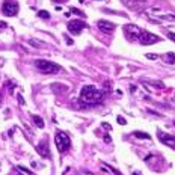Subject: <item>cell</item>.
<instances>
[{"label": "cell", "instance_id": "cell-13", "mask_svg": "<svg viewBox=\"0 0 175 175\" xmlns=\"http://www.w3.org/2000/svg\"><path fill=\"white\" fill-rule=\"evenodd\" d=\"M145 85H149V86H154V88H159V89H163L165 85L162 82H153V80H142Z\"/></svg>", "mask_w": 175, "mask_h": 175}, {"label": "cell", "instance_id": "cell-16", "mask_svg": "<svg viewBox=\"0 0 175 175\" xmlns=\"http://www.w3.org/2000/svg\"><path fill=\"white\" fill-rule=\"evenodd\" d=\"M165 62L166 64H175V53H166L165 55Z\"/></svg>", "mask_w": 175, "mask_h": 175}, {"label": "cell", "instance_id": "cell-14", "mask_svg": "<svg viewBox=\"0 0 175 175\" xmlns=\"http://www.w3.org/2000/svg\"><path fill=\"white\" fill-rule=\"evenodd\" d=\"M101 168H103L104 171H109V172H110V174H113V175H122L118 169H115V168H112V166H109V165H106V163H103V165H101Z\"/></svg>", "mask_w": 175, "mask_h": 175}, {"label": "cell", "instance_id": "cell-1", "mask_svg": "<svg viewBox=\"0 0 175 175\" xmlns=\"http://www.w3.org/2000/svg\"><path fill=\"white\" fill-rule=\"evenodd\" d=\"M103 100V92L98 88H95L94 85H86L82 88L80 91V103H83L85 106H94L98 104Z\"/></svg>", "mask_w": 175, "mask_h": 175}, {"label": "cell", "instance_id": "cell-27", "mask_svg": "<svg viewBox=\"0 0 175 175\" xmlns=\"http://www.w3.org/2000/svg\"><path fill=\"white\" fill-rule=\"evenodd\" d=\"M55 3H61V2H64V0H53Z\"/></svg>", "mask_w": 175, "mask_h": 175}, {"label": "cell", "instance_id": "cell-17", "mask_svg": "<svg viewBox=\"0 0 175 175\" xmlns=\"http://www.w3.org/2000/svg\"><path fill=\"white\" fill-rule=\"evenodd\" d=\"M38 15H39L41 18H44V20L50 18V12H47V11H39V12H38Z\"/></svg>", "mask_w": 175, "mask_h": 175}, {"label": "cell", "instance_id": "cell-21", "mask_svg": "<svg viewBox=\"0 0 175 175\" xmlns=\"http://www.w3.org/2000/svg\"><path fill=\"white\" fill-rule=\"evenodd\" d=\"M168 38H169V39H172V41L175 42V33H172V32H168Z\"/></svg>", "mask_w": 175, "mask_h": 175}, {"label": "cell", "instance_id": "cell-6", "mask_svg": "<svg viewBox=\"0 0 175 175\" xmlns=\"http://www.w3.org/2000/svg\"><path fill=\"white\" fill-rule=\"evenodd\" d=\"M68 32L72 33V35H80L86 27H88V24L83 21V20H71L68 23Z\"/></svg>", "mask_w": 175, "mask_h": 175}, {"label": "cell", "instance_id": "cell-22", "mask_svg": "<svg viewBox=\"0 0 175 175\" xmlns=\"http://www.w3.org/2000/svg\"><path fill=\"white\" fill-rule=\"evenodd\" d=\"M65 39H66V44H68V45H72V39H71L69 36H65Z\"/></svg>", "mask_w": 175, "mask_h": 175}, {"label": "cell", "instance_id": "cell-10", "mask_svg": "<svg viewBox=\"0 0 175 175\" xmlns=\"http://www.w3.org/2000/svg\"><path fill=\"white\" fill-rule=\"evenodd\" d=\"M146 0H122V3L126 5L127 8L133 9V11H139L143 5H145Z\"/></svg>", "mask_w": 175, "mask_h": 175}, {"label": "cell", "instance_id": "cell-2", "mask_svg": "<svg viewBox=\"0 0 175 175\" xmlns=\"http://www.w3.org/2000/svg\"><path fill=\"white\" fill-rule=\"evenodd\" d=\"M35 65H36V68L42 72V74H56V72H59L62 68H61V65H58V64H55V62H52V61H45V59H38V61H35Z\"/></svg>", "mask_w": 175, "mask_h": 175}, {"label": "cell", "instance_id": "cell-12", "mask_svg": "<svg viewBox=\"0 0 175 175\" xmlns=\"http://www.w3.org/2000/svg\"><path fill=\"white\" fill-rule=\"evenodd\" d=\"M32 119H33V122H35V126H36V127H39V128H44V126H45V124H44V119H42L41 116H38V115H33V116H32Z\"/></svg>", "mask_w": 175, "mask_h": 175}, {"label": "cell", "instance_id": "cell-15", "mask_svg": "<svg viewBox=\"0 0 175 175\" xmlns=\"http://www.w3.org/2000/svg\"><path fill=\"white\" fill-rule=\"evenodd\" d=\"M133 136H134V137H137V139H148V140L151 139V136H149L148 133H143V131H134V133H133Z\"/></svg>", "mask_w": 175, "mask_h": 175}, {"label": "cell", "instance_id": "cell-24", "mask_svg": "<svg viewBox=\"0 0 175 175\" xmlns=\"http://www.w3.org/2000/svg\"><path fill=\"white\" fill-rule=\"evenodd\" d=\"M6 27V23L5 21H0V29H5Z\"/></svg>", "mask_w": 175, "mask_h": 175}, {"label": "cell", "instance_id": "cell-29", "mask_svg": "<svg viewBox=\"0 0 175 175\" xmlns=\"http://www.w3.org/2000/svg\"><path fill=\"white\" fill-rule=\"evenodd\" d=\"M174 126H175V121H174Z\"/></svg>", "mask_w": 175, "mask_h": 175}, {"label": "cell", "instance_id": "cell-19", "mask_svg": "<svg viewBox=\"0 0 175 175\" xmlns=\"http://www.w3.org/2000/svg\"><path fill=\"white\" fill-rule=\"evenodd\" d=\"M20 169H21V171H24V172H26V174H29V175H35V174H33L32 171H29L27 168H24V166H20Z\"/></svg>", "mask_w": 175, "mask_h": 175}, {"label": "cell", "instance_id": "cell-8", "mask_svg": "<svg viewBox=\"0 0 175 175\" xmlns=\"http://www.w3.org/2000/svg\"><path fill=\"white\" fill-rule=\"evenodd\" d=\"M157 134H159V140H160L162 143H165V145H168L169 148H174V149H175V136L168 134V133L160 131V130H159Z\"/></svg>", "mask_w": 175, "mask_h": 175}, {"label": "cell", "instance_id": "cell-7", "mask_svg": "<svg viewBox=\"0 0 175 175\" xmlns=\"http://www.w3.org/2000/svg\"><path fill=\"white\" fill-rule=\"evenodd\" d=\"M124 30V35H126V38L128 41H136L139 39V35H140V27H137L136 24H127V26H124L122 27Z\"/></svg>", "mask_w": 175, "mask_h": 175}, {"label": "cell", "instance_id": "cell-23", "mask_svg": "<svg viewBox=\"0 0 175 175\" xmlns=\"http://www.w3.org/2000/svg\"><path fill=\"white\" fill-rule=\"evenodd\" d=\"M148 59H157V55H146Z\"/></svg>", "mask_w": 175, "mask_h": 175}, {"label": "cell", "instance_id": "cell-26", "mask_svg": "<svg viewBox=\"0 0 175 175\" xmlns=\"http://www.w3.org/2000/svg\"><path fill=\"white\" fill-rule=\"evenodd\" d=\"M18 101H20V104H24V101H23V98H21V95H18Z\"/></svg>", "mask_w": 175, "mask_h": 175}, {"label": "cell", "instance_id": "cell-11", "mask_svg": "<svg viewBox=\"0 0 175 175\" xmlns=\"http://www.w3.org/2000/svg\"><path fill=\"white\" fill-rule=\"evenodd\" d=\"M36 151L39 153V156L42 157H48L50 156V151H48V142L47 140H41L36 146Z\"/></svg>", "mask_w": 175, "mask_h": 175}, {"label": "cell", "instance_id": "cell-18", "mask_svg": "<svg viewBox=\"0 0 175 175\" xmlns=\"http://www.w3.org/2000/svg\"><path fill=\"white\" fill-rule=\"evenodd\" d=\"M71 12H72V14H77V15H80V17H85V14H83L82 11L76 9V8H71Z\"/></svg>", "mask_w": 175, "mask_h": 175}, {"label": "cell", "instance_id": "cell-3", "mask_svg": "<svg viewBox=\"0 0 175 175\" xmlns=\"http://www.w3.org/2000/svg\"><path fill=\"white\" fill-rule=\"evenodd\" d=\"M55 143L59 149V153H66L69 146H71V140H69V136L64 131H56L55 134Z\"/></svg>", "mask_w": 175, "mask_h": 175}, {"label": "cell", "instance_id": "cell-25", "mask_svg": "<svg viewBox=\"0 0 175 175\" xmlns=\"http://www.w3.org/2000/svg\"><path fill=\"white\" fill-rule=\"evenodd\" d=\"M103 127H104V128H107V130L110 128V126H109V124H107V122H103Z\"/></svg>", "mask_w": 175, "mask_h": 175}, {"label": "cell", "instance_id": "cell-5", "mask_svg": "<svg viewBox=\"0 0 175 175\" xmlns=\"http://www.w3.org/2000/svg\"><path fill=\"white\" fill-rule=\"evenodd\" d=\"M160 41V38L151 32H148V30H140V35H139V42L142 45H153V44H157Z\"/></svg>", "mask_w": 175, "mask_h": 175}, {"label": "cell", "instance_id": "cell-9", "mask_svg": "<svg viewBox=\"0 0 175 175\" xmlns=\"http://www.w3.org/2000/svg\"><path fill=\"white\" fill-rule=\"evenodd\" d=\"M97 26L101 32H106V33H112L115 30V24L112 21H107V20H98Z\"/></svg>", "mask_w": 175, "mask_h": 175}, {"label": "cell", "instance_id": "cell-4", "mask_svg": "<svg viewBox=\"0 0 175 175\" xmlns=\"http://www.w3.org/2000/svg\"><path fill=\"white\" fill-rule=\"evenodd\" d=\"M2 11L8 17H15L18 14V11H20L18 2L17 0H5L3 5H2Z\"/></svg>", "mask_w": 175, "mask_h": 175}, {"label": "cell", "instance_id": "cell-28", "mask_svg": "<svg viewBox=\"0 0 175 175\" xmlns=\"http://www.w3.org/2000/svg\"><path fill=\"white\" fill-rule=\"evenodd\" d=\"M133 175H139V172H133Z\"/></svg>", "mask_w": 175, "mask_h": 175}, {"label": "cell", "instance_id": "cell-20", "mask_svg": "<svg viewBox=\"0 0 175 175\" xmlns=\"http://www.w3.org/2000/svg\"><path fill=\"white\" fill-rule=\"evenodd\" d=\"M118 122L121 124V126H126V124H127V122H126V119H124L122 116H118Z\"/></svg>", "mask_w": 175, "mask_h": 175}]
</instances>
